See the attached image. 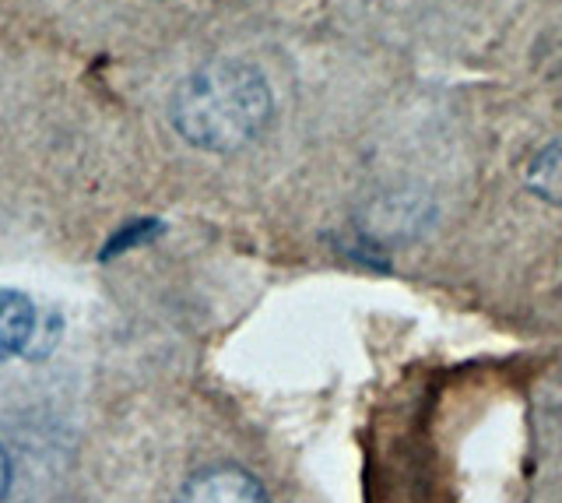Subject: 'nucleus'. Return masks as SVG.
<instances>
[{"mask_svg":"<svg viewBox=\"0 0 562 503\" xmlns=\"http://www.w3.org/2000/svg\"><path fill=\"white\" fill-rule=\"evenodd\" d=\"M158 233H162V222H155V219H148V222H127L123 230L105 243V250H102V257L110 261V257H116V254H123L127 247H137V243H148V239H155Z\"/></svg>","mask_w":562,"mask_h":503,"instance_id":"39448f33","label":"nucleus"},{"mask_svg":"<svg viewBox=\"0 0 562 503\" xmlns=\"http://www.w3.org/2000/svg\"><path fill=\"white\" fill-rule=\"evenodd\" d=\"M527 187L541 201L562 208V137H552L549 145L535 152V159L527 163Z\"/></svg>","mask_w":562,"mask_h":503,"instance_id":"20e7f679","label":"nucleus"},{"mask_svg":"<svg viewBox=\"0 0 562 503\" xmlns=\"http://www.w3.org/2000/svg\"><path fill=\"white\" fill-rule=\"evenodd\" d=\"M271 89L254 64L218 57L187 75L169 99L172 127L204 152H239L268 127Z\"/></svg>","mask_w":562,"mask_h":503,"instance_id":"f257e3e1","label":"nucleus"},{"mask_svg":"<svg viewBox=\"0 0 562 503\" xmlns=\"http://www.w3.org/2000/svg\"><path fill=\"white\" fill-rule=\"evenodd\" d=\"M8 490H11V461H8V450L0 447V500L8 496Z\"/></svg>","mask_w":562,"mask_h":503,"instance_id":"423d86ee","label":"nucleus"},{"mask_svg":"<svg viewBox=\"0 0 562 503\" xmlns=\"http://www.w3.org/2000/svg\"><path fill=\"white\" fill-rule=\"evenodd\" d=\"M35 306L25 292L0 289V362H8L11 356H29L32 338H35Z\"/></svg>","mask_w":562,"mask_h":503,"instance_id":"7ed1b4c3","label":"nucleus"},{"mask_svg":"<svg viewBox=\"0 0 562 503\" xmlns=\"http://www.w3.org/2000/svg\"><path fill=\"white\" fill-rule=\"evenodd\" d=\"M180 503H271V500L250 472H243L236 465H215L204 468V472H198L183 485Z\"/></svg>","mask_w":562,"mask_h":503,"instance_id":"f03ea898","label":"nucleus"}]
</instances>
